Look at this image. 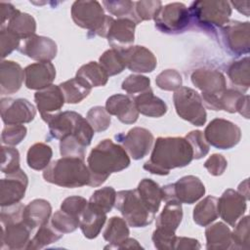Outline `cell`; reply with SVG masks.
<instances>
[{
	"label": "cell",
	"instance_id": "6da1fadb",
	"mask_svg": "<svg viewBox=\"0 0 250 250\" xmlns=\"http://www.w3.org/2000/svg\"><path fill=\"white\" fill-rule=\"evenodd\" d=\"M193 159L188 142L182 137H159L156 139L150 158L144 169L151 174L165 176L172 169L188 166Z\"/></svg>",
	"mask_w": 250,
	"mask_h": 250
},
{
	"label": "cell",
	"instance_id": "7a4b0ae2",
	"mask_svg": "<svg viewBox=\"0 0 250 250\" xmlns=\"http://www.w3.org/2000/svg\"><path fill=\"white\" fill-rule=\"evenodd\" d=\"M126 150L111 140L100 142L90 152L87 166L90 172V187L97 188L104 184L112 173L120 172L130 165Z\"/></svg>",
	"mask_w": 250,
	"mask_h": 250
},
{
	"label": "cell",
	"instance_id": "3957f363",
	"mask_svg": "<svg viewBox=\"0 0 250 250\" xmlns=\"http://www.w3.org/2000/svg\"><path fill=\"white\" fill-rule=\"evenodd\" d=\"M43 178L56 186L74 188L89 186L90 172L84 159L62 156L52 161L44 169Z\"/></svg>",
	"mask_w": 250,
	"mask_h": 250
},
{
	"label": "cell",
	"instance_id": "277c9868",
	"mask_svg": "<svg viewBox=\"0 0 250 250\" xmlns=\"http://www.w3.org/2000/svg\"><path fill=\"white\" fill-rule=\"evenodd\" d=\"M41 117L48 124L52 138L61 141L65 137L74 135L85 146L91 145L95 131L81 114L66 110L42 114Z\"/></svg>",
	"mask_w": 250,
	"mask_h": 250
},
{
	"label": "cell",
	"instance_id": "5b68a950",
	"mask_svg": "<svg viewBox=\"0 0 250 250\" xmlns=\"http://www.w3.org/2000/svg\"><path fill=\"white\" fill-rule=\"evenodd\" d=\"M71 18L76 25L88 30V37H106L114 19L104 15L102 5L94 0H78L71 6Z\"/></svg>",
	"mask_w": 250,
	"mask_h": 250
},
{
	"label": "cell",
	"instance_id": "8992f818",
	"mask_svg": "<svg viewBox=\"0 0 250 250\" xmlns=\"http://www.w3.org/2000/svg\"><path fill=\"white\" fill-rule=\"evenodd\" d=\"M188 12L190 21L204 30L215 31L229 22L231 7L228 1H194Z\"/></svg>",
	"mask_w": 250,
	"mask_h": 250
},
{
	"label": "cell",
	"instance_id": "52a82bcc",
	"mask_svg": "<svg viewBox=\"0 0 250 250\" xmlns=\"http://www.w3.org/2000/svg\"><path fill=\"white\" fill-rule=\"evenodd\" d=\"M115 208L132 228H144L152 223L155 214L143 202L137 189L120 190L116 193Z\"/></svg>",
	"mask_w": 250,
	"mask_h": 250
},
{
	"label": "cell",
	"instance_id": "ba28073f",
	"mask_svg": "<svg viewBox=\"0 0 250 250\" xmlns=\"http://www.w3.org/2000/svg\"><path fill=\"white\" fill-rule=\"evenodd\" d=\"M177 114L184 120L195 126H203L207 114L201 96L189 87H181L173 95Z\"/></svg>",
	"mask_w": 250,
	"mask_h": 250
},
{
	"label": "cell",
	"instance_id": "9c48e42d",
	"mask_svg": "<svg viewBox=\"0 0 250 250\" xmlns=\"http://www.w3.org/2000/svg\"><path fill=\"white\" fill-rule=\"evenodd\" d=\"M205 194V187L198 177L188 175L174 184L162 187V200H174L181 204H193Z\"/></svg>",
	"mask_w": 250,
	"mask_h": 250
},
{
	"label": "cell",
	"instance_id": "30bf717a",
	"mask_svg": "<svg viewBox=\"0 0 250 250\" xmlns=\"http://www.w3.org/2000/svg\"><path fill=\"white\" fill-rule=\"evenodd\" d=\"M155 27L166 34L185 31L190 21L188 8L183 3L174 2L162 7L154 18Z\"/></svg>",
	"mask_w": 250,
	"mask_h": 250
},
{
	"label": "cell",
	"instance_id": "8fae6325",
	"mask_svg": "<svg viewBox=\"0 0 250 250\" xmlns=\"http://www.w3.org/2000/svg\"><path fill=\"white\" fill-rule=\"evenodd\" d=\"M203 136L208 145L220 149H229L239 143L241 130L231 121L215 118L206 126Z\"/></svg>",
	"mask_w": 250,
	"mask_h": 250
},
{
	"label": "cell",
	"instance_id": "7c38bea8",
	"mask_svg": "<svg viewBox=\"0 0 250 250\" xmlns=\"http://www.w3.org/2000/svg\"><path fill=\"white\" fill-rule=\"evenodd\" d=\"M249 21H229L220 28L221 40L227 52L232 56L248 54L250 51Z\"/></svg>",
	"mask_w": 250,
	"mask_h": 250
},
{
	"label": "cell",
	"instance_id": "4fadbf2b",
	"mask_svg": "<svg viewBox=\"0 0 250 250\" xmlns=\"http://www.w3.org/2000/svg\"><path fill=\"white\" fill-rule=\"evenodd\" d=\"M115 138L134 160H140L147 155L154 140L151 132L143 127H134L126 134L116 135Z\"/></svg>",
	"mask_w": 250,
	"mask_h": 250
},
{
	"label": "cell",
	"instance_id": "5bb4252c",
	"mask_svg": "<svg viewBox=\"0 0 250 250\" xmlns=\"http://www.w3.org/2000/svg\"><path fill=\"white\" fill-rule=\"evenodd\" d=\"M0 111L2 121L6 125L29 123L34 119L36 114L34 105L26 99H2Z\"/></svg>",
	"mask_w": 250,
	"mask_h": 250
},
{
	"label": "cell",
	"instance_id": "9a60e30c",
	"mask_svg": "<svg viewBox=\"0 0 250 250\" xmlns=\"http://www.w3.org/2000/svg\"><path fill=\"white\" fill-rule=\"evenodd\" d=\"M18 50L34 61L51 62L57 56L58 47L53 39L34 34L21 40Z\"/></svg>",
	"mask_w": 250,
	"mask_h": 250
},
{
	"label": "cell",
	"instance_id": "2e32d148",
	"mask_svg": "<svg viewBox=\"0 0 250 250\" xmlns=\"http://www.w3.org/2000/svg\"><path fill=\"white\" fill-rule=\"evenodd\" d=\"M246 201L238 191L228 188L218 199V214L228 225L234 227L246 211Z\"/></svg>",
	"mask_w": 250,
	"mask_h": 250
},
{
	"label": "cell",
	"instance_id": "e0dca14e",
	"mask_svg": "<svg viewBox=\"0 0 250 250\" xmlns=\"http://www.w3.org/2000/svg\"><path fill=\"white\" fill-rule=\"evenodd\" d=\"M7 176L0 181L1 207L19 203L24 197L28 185V178L21 169Z\"/></svg>",
	"mask_w": 250,
	"mask_h": 250
},
{
	"label": "cell",
	"instance_id": "ac0fdd59",
	"mask_svg": "<svg viewBox=\"0 0 250 250\" xmlns=\"http://www.w3.org/2000/svg\"><path fill=\"white\" fill-rule=\"evenodd\" d=\"M190 79L192 84L206 96H220L227 88L225 75L219 70L198 68L194 70Z\"/></svg>",
	"mask_w": 250,
	"mask_h": 250
},
{
	"label": "cell",
	"instance_id": "d6986e66",
	"mask_svg": "<svg viewBox=\"0 0 250 250\" xmlns=\"http://www.w3.org/2000/svg\"><path fill=\"white\" fill-rule=\"evenodd\" d=\"M120 51L123 55L126 67L133 72L147 73L153 71L156 67L157 61L155 56L144 46H131Z\"/></svg>",
	"mask_w": 250,
	"mask_h": 250
},
{
	"label": "cell",
	"instance_id": "ffe728a7",
	"mask_svg": "<svg viewBox=\"0 0 250 250\" xmlns=\"http://www.w3.org/2000/svg\"><path fill=\"white\" fill-rule=\"evenodd\" d=\"M56 78V68L51 62H38L24 68V83L30 90H42Z\"/></svg>",
	"mask_w": 250,
	"mask_h": 250
},
{
	"label": "cell",
	"instance_id": "44dd1931",
	"mask_svg": "<svg viewBox=\"0 0 250 250\" xmlns=\"http://www.w3.org/2000/svg\"><path fill=\"white\" fill-rule=\"evenodd\" d=\"M1 248L4 247L11 250L26 249L30 241L31 229L21 220L13 223L1 224Z\"/></svg>",
	"mask_w": 250,
	"mask_h": 250
},
{
	"label": "cell",
	"instance_id": "7402d4cb",
	"mask_svg": "<svg viewBox=\"0 0 250 250\" xmlns=\"http://www.w3.org/2000/svg\"><path fill=\"white\" fill-rule=\"evenodd\" d=\"M136 25L137 23L129 19L114 20L105 37L111 48L123 50L133 46Z\"/></svg>",
	"mask_w": 250,
	"mask_h": 250
},
{
	"label": "cell",
	"instance_id": "603a6c76",
	"mask_svg": "<svg viewBox=\"0 0 250 250\" xmlns=\"http://www.w3.org/2000/svg\"><path fill=\"white\" fill-rule=\"evenodd\" d=\"M105 109L124 124H133L139 117V111L135 106L133 98L123 94L110 96L105 102Z\"/></svg>",
	"mask_w": 250,
	"mask_h": 250
},
{
	"label": "cell",
	"instance_id": "cb8c5ba5",
	"mask_svg": "<svg viewBox=\"0 0 250 250\" xmlns=\"http://www.w3.org/2000/svg\"><path fill=\"white\" fill-rule=\"evenodd\" d=\"M24 78V69L13 61H2L0 64V93L11 95L18 92Z\"/></svg>",
	"mask_w": 250,
	"mask_h": 250
},
{
	"label": "cell",
	"instance_id": "d4e9b609",
	"mask_svg": "<svg viewBox=\"0 0 250 250\" xmlns=\"http://www.w3.org/2000/svg\"><path fill=\"white\" fill-rule=\"evenodd\" d=\"M34 101L41 115L59 111L65 103L60 86L53 84L37 91L34 94Z\"/></svg>",
	"mask_w": 250,
	"mask_h": 250
},
{
	"label": "cell",
	"instance_id": "484cf974",
	"mask_svg": "<svg viewBox=\"0 0 250 250\" xmlns=\"http://www.w3.org/2000/svg\"><path fill=\"white\" fill-rule=\"evenodd\" d=\"M51 213L52 206L50 202L42 198H37L24 206L22 221L33 229L47 224Z\"/></svg>",
	"mask_w": 250,
	"mask_h": 250
},
{
	"label": "cell",
	"instance_id": "4316f807",
	"mask_svg": "<svg viewBox=\"0 0 250 250\" xmlns=\"http://www.w3.org/2000/svg\"><path fill=\"white\" fill-rule=\"evenodd\" d=\"M106 221V213L101 211L88 202L87 207L80 217L79 228L88 239L96 238Z\"/></svg>",
	"mask_w": 250,
	"mask_h": 250
},
{
	"label": "cell",
	"instance_id": "83f0119b",
	"mask_svg": "<svg viewBox=\"0 0 250 250\" xmlns=\"http://www.w3.org/2000/svg\"><path fill=\"white\" fill-rule=\"evenodd\" d=\"M133 101L137 110L143 115L161 117L167 112V104L160 98L154 96L150 88L134 96Z\"/></svg>",
	"mask_w": 250,
	"mask_h": 250
},
{
	"label": "cell",
	"instance_id": "f1b7e54d",
	"mask_svg": "<svg viewBox=\"0 0 250 250\" xmlns=\"http://www.w3.org/2000/svg\"><path fill=\"white\" fill-rule=\"evenodd\" d=\"M206 248L211 250L233 249L231 230L223 222L211 225L205 229Z\"/></svg>",
	"mask_w": 250,
	"mask_h": 250
},
{
	"label": "cell",
	"instance_id": "f546056e",
	"mask_svg": "<svg viewBox=\"0 0 250 250\" xmlns=\"http://www.w3.org/2000/svg\"><path fill=\"white\" fill-rule=\"evenodd\" d=\"M219 104L221 110L229 113L239 112L246 119L249 118V96L236 89H226L219 96Z\"/></svg>",
	"mask_w": 250,
	"mask_h": 250
},
{
	"label": "cell",
	"instance_id": "4dcf8cb0",
	"mask_svg": "<svg viewBox=\"0 0 250 250\" xmlns=\"http://www.w3.org/2000/svg\"><path fill=\"white\" fill-rule=\"evenodd\" d=\"M136 189L146 207L156 214L162 201V188L151 179H143Z\"/></svg>",
	"mask_w": 250,
	"mask_h": 250
},
{
	"label": "cell",
	"instance_id": "1f68e13d",
	"mask_svg": "<svg viewBox=\"0 0 250 250\" xmlns=\"http://www.w3.org/2000/svg\"><path fill=\"white\" fill-rule=\"evenodd\" d=\"M129 234L130 230L127 222L120 217H111L103 233L104 239L110 243L104 249H115L118 244L129 237Z\"/></svg>",
	"mask_w": 250,
	"mask_h": 250
},
{
	"label": "cell",
	"instance_id": "d6a6232c",
	"mask_svg": "<svg viewBox=\"0 0 250 250\" xmlns=\"http://www.w3.org/2000/svg\"><path fill=\"white\" fill-rule=\"evenodd\" d=\"M183 219V208L180 202L167 201L163 210L156 218V228L176 231Z\"/></svg>",
	"mask_w": 250,
	"mask_h": 250
},
{
	"label": "cell",
	"instance_id": "836d02e7",
	"mask_svg": "<svg viewBox=\"0 0 250 250\" xmlns=\"http://www.w3.org/2000/svg\"><path fill=\"white\" fill-rule=\"evenodd\" d=\"M4 27L18 36L21 40H23L35 34L36 21L31 15L21 13L20 11L7 22V25Z\"/></svg>",
	"mask_w": 250,
	"mask_h": 250
},
{
	"label": "cell",
	"instance_id": "e575fe53",
	"mask_svg": "<svg viewBox=\"0 0 250 250\" xmlns=\"http://www.w3.org/2000/svg\"><path fill=\"white\" fill-rule=\"evenodd\" d=\"M218 198L208 195L198 202L193 209V221L201 227H206L213 223L218 217Z\"/></svg>",
	"mask_w": 250,
	"mask_h": 250
},
{
	"label": "cell",
	"instance_id": "d590c367",
	"mask_svg": "<svg viewBox=\"0 0 250 250\" xmlns=\"http://www.w3.org/2000/svg\"><path fill=\"white\" fill-rule=\"evenodd\" d=\"M60 88L67 104H78L89 96L92 87L78 77L71 78L61 83Z\"/></svg>",
	"mask_w": 250,
	"mask_h": 250
},
{
	"label": "cell",
	"instance_id": "8d00e7d4",
	"mask_svg": "<svg viewBox=\"0 0 250 250\" xmlns=\"http://www.w3.org/2000/svg\"><path fill=\"white\" fill-rule=\"evenodd\" d=\"M76 77L83 80L92 88L104 86L108 80V75L105 70L96 62H90L80 66L76 72Z\"/></svg>",
	"mask_w": 250,
	"mask_h": 250
},
{
	"label": "cell",
	"instance_id": "74e56055",
	"mask_svg": "<svg viewBox=\"0 0 250 250\" xmlns=\"http://www.w3.org/2000/svg\"><path fill=\"white\" fill-rule=\"evenodd\" d=\"M53 156V150L50 146L44 143L32 145L26 154V162L29 168L40 171L47 168Z\"/></svg>",
	"mask_w": 250,
	"mask_h": 250
},
{
	"label": "cell",
	"instance_id": "f35d334b",
	"mask_svg": "<svg viewBox=\"0 0 250 250\" xmlns=\"http://www.w3.org/2000/svg\"><path fill=\"white\" fill-rule=\"evenodd\" d=\"M249 58L245 57L241 60L232 62L227 70L228 76L232 85L241 88L243 92L247 91L250 85L249 76Z\"/></svg>",
	"mask_w": 250,
	"mask_h": 250
},
{
	"label": "cell",
	"instance_id": "ab89813d",
	"mask_svg": "<svg viewBox=\"0 0 250 250\" xmlns=\"http://www.w3.org/2000/svg\"><path fill=\"white\" fill-rule=\"evenodd\" d=\"M63 233L57 230L48 223L39 227L35 235L28 242L26 249H42L45 246L54 243L62 237Z\"/></svg>",
	"mask_w": 250,
	"mask_h": 250
},
{
	"label": "cell",
	"instance_id": "60d3db41",
	"mask_svg": "<svg viewBox=\"0 0 250 250\" xmlns=\"http://www.w3.org/2000/svg\"><path fill=\"white\" fill-rule=\"evenodd\" d=\"M99 63L105 70L108 76L119 74L126 67V63L121 51L112 48L103 53L99 59Z\"/></svg>",
	"mask_w": 250,
	"mask_h": 250
},
{
	"label": "cell",
	"instance_id": "b9f144b4",
	"mask_svg": "<svg viewBox=\"0 0 250 250\" xmlns=\"http://www.w3.org/2000/svg\"><path fill=\"white\" fill-rule=\"evenodd\" d=\"M103 5L105 10L112 16L117 17V19H129L135 21L137 24L141 22L135 12V2L129 0H117L103 1Z\"/></svg>",
	"mask_w": 250,
	"mask_h": 250
},
{
	"label": "cell",
	"instance_id": "7bdbcfd3",
	"mask_svg": "<svg viewBox=\"0 0 250 250\" xmlns=\"http://www.w3.org/2000/svg\"><path fill=\"white\" fill-rule=\"evenodd\" d=\"M116 191L112 187H104L94 191L89 199V203L104 213L111 211L115 204Z\"/></svg>",
	"mask_w": 250,
	"mask_h": 250
},
{
	"label": "cell",
	"instance_id": "ee69618b",
	"mask_svg": "<svg viewBox=\"0 0 250 250\" xmlns=\"http://www.w3.org/2000/svg\"><path fill=\"white\" fill-rule=\"evenodd\" d=\"M87 121L95 132H103L109 128L111 123L110 114L105 107L97 105L89 109L86 116Z\"/></svg>",
	"mask_w": 250,
	"mask_h": 250
},
{
	"label": "cell",
	"instance_id": "f6af8a7d",
	"mask_svg": "<svg viewBox=\"0 0 250 250\" xmlns=\"http://www.w3.org/2000/svg\"><path fill=\"white\" fill-rule=\"evenodd\" d=\"M51 225L62 233H69L79 227L80 219L75 218L61 209L55 212L52 216Z\"/></svg>",
	"mask_w": 250,
	"mask_h": 250
},
{
	"label": "cell",
	"instance_id": "bcb514c9",
	"mask_svg": "<svg viewBox=\"0 0 250 250\" xmlns=\"http://www.w3.org/2000/svg\"><path fill=\"white\" fill-rule=\"evenodd\" d=\"M1 172L6 175L20 170V152L13 146H1Z\"/></svg>",
	"mask_w": 250,
	"mask_h": 250
},
{
	"label": "cell",
	"instance_id": "7dc6e473",
	"mask_svg": "<svg viewBox=\"0 0 250 250\" xmlns=\"http://www.w3.org/2000/svg\"><path fill=\"white\" fill-rule=\"evenodd\" d=\"M155 84L161 90L176 91L182 87V75L175 69H165L156 76Z\"/></svg>",
	"mask_w": 250,
	"mask_h": 250
},
{
	"label": "cell",
	"instance_id": "c3c4849f",
	"mask_svg": "<svg viewBox=\"0 0 250 250\" xmlns=\"http://www.w3.org/2000/svg\"><path fill=\"white\" fill-rule=\"evenodd\" d=\"M86 146L74 136H68L60 141V152L62 156L85 158Z\"/></svg>",
	"mask_w": 250,
	"mask_h": 250
},
{
	"label": "cell",
	"instance_id": "681fc988",
	"mask_svg": "<svg viewBox=\"0 0 250 250\" xmlns=\"http://www.w3.org/2000/svg\"><path fill=\"white\" fill-rule=\"evenodd\" d=\"M231 237L234 249H249V216L243 217L234 225Z\"/></svg>",
	"mask_w": 250,
	"mask_h": 250
},
{
	"label": "cell",
	"instance_id": "f907efd6",
	"mask_svg": "<svg viewBox=\"0 0 250 250\" xmlns=\"http://www.w3.org/2000/svg\"><path fill=\"white\" fill-rule=\"evenodd\" d=\"M121 88L134 97L136 94L148 90L150 88V80L148 77L141 74H131L122 82Z\"/></svg>",
	"mask_w": 250,
	"mask_h": 250
},
{
	"label": "cell",
	"instance_id": "816d5d0a",
	"mask_svg": "<svg viewBox=\"0 0 250 250\" xmlns=\"http://www.w3.org/2000/svg\"><path fill=\"white\" fill-rule=\"evenodd\" d=\"M161 8L162 2L159 0H142L135 2V12L140 21L154 20Z\"/></svg>",
	"mask_w": 250,
	"mask_h": 250
},
{
	"label": "cell",
	"instance_id": "f5cc1de1",
	"mask_svg": "<svg viewBox=\"0 0 250 250\" xmlns=\"http://www.w3.org/2000/svg\"><path fill=\"white\" fill-rule=\"evenodd\" d=\"M185 139L188 142L192 148L193 159H200L206 156L209 152V145L205 141L203 133L199 130H194L187 134Z\"/></svg>",
	"mask_w": 250,
	"mask_h": 250
},
{
	"label": "cell",
	"instance_id": "db71d44e",
	"mask_svg": "<svg viewBox=\"0 0 250 250\" xmlns=\"http://www.w3.org/2000/svg\"><path fill=\"white\" fill-rule=\"evenodd\" d=\"M27 129L23 125H6L1 134L2 143L14 146L19 145L26 136Z\"/></svg>",
	"mask_w": 250,
	"mask_h": 250
},
{
	"label": "cell",
	"instance_id": "11a10c76",
	"mask_svg": "<svg viewBox=\"0 0 250 250\" xmlns=\"http://www.w3.org/2000/svg\"><path fill=\"white\" fill-rule=\"evenodd\" d=\"M177 236L175 231L156 228L152 233V242L154 247L159 250H171L174 249Z\"/></svg>",
	"mask_w": 250,
	"mask_h": 250
},
{
	"label": "cell",
	"instance_id": "9f6ffc18",
	"mask_svg": "<svg viewBox=\"0 0 250 250\" xmlns=\"http://www.w3.org/2000/svg\"><path fill=\"white\" fill-rule=\"evenodd\" d=\"M87 205L88 201L84 197L73 195L63 199V201L61 204V209L65 213L80 219L81 214L83 213Z\"/></svg>",
	"mask_w": 250,
	"mask_h": 250
},
{
	"label": "cell",
	"instance_id": "6f0895ef",
	"mask_svg": "<svg viewBox=\"0 0 250 250\" xmlns=\"http://www.w3.org/2000/svg\"><path fill=\"white\" fill-rule=\"evenodd\" d=\"M21 39L14 33L1 27L0 30V47H1V58L4 59L9 56L14 50L18 49L21 43Z\"/></svg>",
	"mask_w": 250,
	"mask_h": 250
},
{
	"label": "cell",
	"instance_id": "680465c9",
	"mask_svg": "<svg viewBox=\"0 0 250 250\" xmlns=\"http://www.w3.org/2000/svg\"><path fill=\"white\" fill-rule=\"evenodd\" d=\"M228 166L227 159L219 153L212 154L205 162L204 167L212 176H221L224 174Z\"/></svg>",
	"mask_w": 250,
	"mask_h": 250
},
{
	"label": "cell",
	"instance_id": "91938a15",
	"mask_svg": "<svg viewBox=\"0 0 250 250\" xmlns=\"http://www.w3.org/2000/svg\"><path fill=\"white\" fill-rule=\"evenodd\" d=\"M201 245L195 238L185 237V236H177L174 249L178 250H189V249H200Z\"/></svg>",
	"mask_w": 250,
	"mask_h": 250
},
{
	"label": "cell",
	"instance_id": "94428289",
	"mask_svg": "<svg viewBox=\"0 0 250 250\" xmlns=\"http://www.w3.org/2000/svg\"><path fill=\"white\" fill-rule=\"evenodd\" d=\"M1 27H4L6 22H8L12 18H14L20 11L16 9L11 3L1 2Z\"/></svg>",
	"mask_w": 250,
	"mask_h": 250
},
{
	"label": "cell",
	"instance_id": "6125c7cd",
	"mask_svg": "<svg viewBox=\"0 0 250 250\" xmlns=\"http://www.w3.org/2000/svg\"><path fill=\"white\" fill-rule=\"evenodd\" d=\"M231 4L239 13L249 17V1H230Z\"/></svg>",
	"mask_w": 250,
	"mask_h": 250
},
{
	"label": "cell",
	"instance_id": "be15d7a7",
	"mask_svg": "<svg viewBox=\"0 0 250 250\" xmlns=\"http://www.w3.org/2000/svg\"><path fill=\"white\" fill-rule=\"evenodd\" d=\"M132 249V248H143L139 242L134 238H126L123 242L118 244L115 249Z\"/></svg>",
	"mask_w": 250,
	"mask_h": 250
}]
</instances>
